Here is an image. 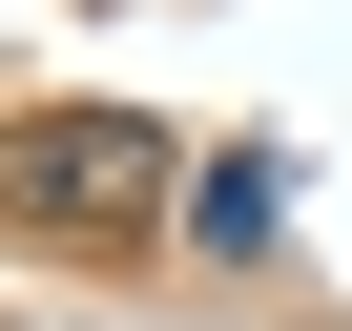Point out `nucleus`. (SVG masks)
<instances>
[{"label":"nucleus","instance_id":"nucleus-1","mask_svg":"<svg viewBox=\"0 0 352 331\" xmlns=\"http://www.w3.org/2000/svg\"><path fill=\"white\" fill-rule=\"evenodd\" d=\"M0 187H21V228H104V249L187 228V207H166V145H145L124 104H63V124H21V145H0Z\"/></svg>","mask_w":352,"mask_h":331},{"label":"nucleus","instance_id":"nucleus-2","mask_svg":"<svg viewBox=\"0 0 352 331\" xmlns=\"http://www.w3.org/2000/svg\"><path fill=\"white\" fill-rule=\"evenodd\" d=\"M290 207H311V166H290V145H208V166H187V249H228V269H249Z\"/></svg>","mask_w":352,"mask_h":331}]
</instances>
